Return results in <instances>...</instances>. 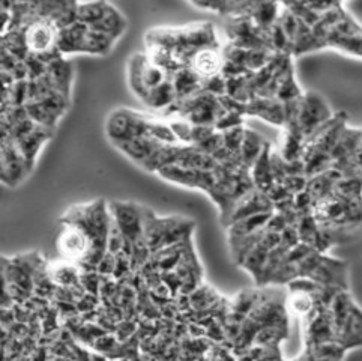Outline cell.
<instances>
[{
	"label": "cell",
	"mask_w": 362,
	"mask_h": 361,
	"mask_svg": "<svg viewBox=\"0 0 362 361\" xmlns=\"http://www.w3.org/2000/svg\"><path fill=\"white\" fill-rule=\"evenodd\" d=\"M60 222L74 224L88 235L93 246L90 268H98V263L108 251V235L112 229V212L108 203L103 199H96L89 203L72 205L65 211Z\"/></svg>",
	"instance_id": "cell-1"
},
{
	"label": "cell",
	"mask_w": 362,
	"mask_h": 361,
	"mask_svg": "<svg viewBox=\"0 0 362 361\" xmlns=\"http://www.w3.org/2000/svg\"><path fill=\"white\" fill-rule=\"evenodd\" d=\"M56 248L60 259L76 263L84 271L92 270L90 260L93 246L88 235L80 227L69 223H62V229H60L56 236Z\"/></svg>",
	"instance_id": "cell-3"
},
{
	"label": "cell",
	"mask_w": 362,
	"mask_h": 361,
	"mask_svg": "<svg viewBox=\"0 0 362 361\" xmlns=\"http://www.w3.org/2000/svg\"><path fill=\"white\" fill-rule=\"evenodd\" d=\"M267 143L268 142H264L263 137L259 136L257 132L245 130L243 144H240V160H243L244 166L250 168V171L252 164L259 159V155L262 154L264 147H267Z\"/></svg>",
	"instance_id": "cell-15"
},
{
	"label": "cell",
	"mask_w": 362,
	"mask_h": 361,
	"mask_svg": "<svg viewBox=\"0 0 362 361\" xmlns=\"http://www.w3.org/2000/svg\"><path fill=\"white\" fill-rule=\"evenodd\" d=\"M317 306L320 304L317 303L316 297L304 291H288V297L286 298L287 311L303 319L311 315L317 309Z\"/></svg>",
	"instance_id": "cell-13"
},
{
	"label": "cell",
	"mask_w": 362,
	"mask_h": 361,
	"mask_svg": "<svg viewBox=\"0 0 362 361\" xmlns=\"http://www.w3.org/2000/svg\"><path fill=\"white\" fill-rule=\"evenodd\" d=\"M108 208L112 212V219L122 232L125 244L124 251L128 256L132 253V246H134L139 239L143 236V215L141 207L132 202H120L113 200L108 203Z\"/></svg>",
	"instance_id": "cell-5"
},
{
	"label": "cell",
	"mask_w": 362,
	"mask_h": 361,
	"mask_svg": "<svg viewBox=\"0 0 362 361\" xmlns=\"http://www.w3.org/2000/svg\"><path fill=\"white\" fill-rule=\"evenodd\" d=\"M308 277L323 286L349 289L346 262L331 258L328 255H325V253H322L316 267L313 268Z\"/></svg>",
	"instance_id": "cell-9"
},
{
	"label": "cell",
	"mask_w": 362,
	"mask_h": 361,
	"mask_svg": "<svg viewBox=\"0 0 362 361\" xmlns=\"http://www.w3.org/2000/svg\"><path fill=\"white\" fill-rule=\"evenodd\" d=\"M224 65V52L220 50L218 44L203 45L196 48L187 60V67L204 81L215 76H220Z\"/></svg>",
	"instance_id": "cell-7"
},
{
	"label": "cell",
	"mask_w": 362,
	"mask_h": 361,
	"mask_svg": "<svg viewBox=\"0 0 362 361\" xmlns=\"http://www.w3.org/2000/svg\"><path fill=\"white\" fill-rule=\"evenodd\" d=\"M48 277L53 282V285L62 286V287H74L80 286V267L76 263H71L68 260L60 259L57 262H53L48 267Z\"/></svg>",
	"instance_id": "cell-12"
},
{
	"label": "cell",
	"mask_w": 362,
	"mask_h": 361,
	"mask_svg": "<svg viewBox=\"0 0 362 361\" xmlns=\"http://www.w3.org/2000/svg\"><path fill=\"white\" fill-rule=\"evenodd\" d=\"M116 345H117V342L115 339V336L107 334V336L98 337V339H96V342H95V345H93V348L96 349V351L105 353V351H112V349L116 348Z\"/></svg>",
	"instance_id": "cell-18"
},
{
	"label": "cell",
	"mask_w": 362,
	"mask_h": 361,
	"mask_svg": "<svg viewBox=\"0 0 362 361\" xmlns=\"http://www.w3.org/2000/svg\"><path fill=\"white\" fill-rule=\"evenodd\" d=\"M116 41L117 40L115 38V36L89 28L86 40H84L83 53L92 55V56H107L112 52V48L116 44Z\"/></svg>",
	"instance_id": "cell-14"
},
{
	"label": "cell",
	"mask_w": 362,
	"mask_h": 361,
	"mask_svg": "<svg viewBox=\"0 0 362 361\" xmlns=\"http://www.w3.org/2000/svg\"><path fill=\"white\" fill-rule=\"evenodd\" d=\"M32 171V167L28 164L26 159L20 152L17 143L4 137V148H2V179L8 187H16L21 180L28 176V172Z\"/></svg>",
	"instance_id": "cell-8"
},
{
	"label": "cell",
	"mask_w": 362,
	"mask_h": 361,
	"mask_svg": "<svg viewBox=\"0 0 362 361\" xmlns=\"http://www.w3.org/2000/svg\"><path fill=\"white\" fill-rule=\"evenodd\" d=\"M143 236L151 251H158L191 238L196 223L180 215L158 217L149 208L141 207Z\"/></svg>",
	"instance_id": "cell-2"
},
{
	"label": "cell",
	"mask_w": 362,
	"mask_h": 361,
	"mask_svg": "<svg viewBox=\"0 0 362 361\" xmlns=\"http://www.w3.org/2000/svg\"><path fill=\"white\" fill-rule=\"evenodd\" d=\"M332 118L334 116L329 110V105L320 95L310 92L303 96L298 112V125L303 131L305 140Z\"/></svg>",
	"instance_id": "cell-6"
},
{
	"label": "cell",
	"mask_w": 362,
	"mask_h": 361,
	"mask_svg": "<svg viewBox=\"0 0 362 361\" xmlns=\"http://www.w3.org/2000/svg\"><path fill=\"white\" fill-rule=\"evenodd\" d=\"M89 26L81 21H74L60 30L59 36V53L62 56L78 55L84 50V40H86Z\"/></svg>",
	"instance_id": "cell-10"
},
{
	"label": "cell",
	"mask_w": 362,
	"mask_h": 361,
	"mask_svg": "<svg viewBox=\"0 0 362 361\" xmlns=\"http://www.w3.org/2000/svg\"><path fill=\"white\" fill-rule=\"evenodd\" d=\"M92 29L105 32L108 35L115 36L116 40H119L127 29V20L113 5L108 4L104 17L98 23H96L95 26H92Z\"/></svg>",
	"instance_id": "cell-16"
},
{
	"label": "cell",
	"mask_w": 362,
	"mask_h": 361,
	"mask_svg": "<svg viewBox=\"0 0 362 361\" xmlns=\"http://www.w3.org/2000/svg\"><path fill=\"white\" fill-rule=\"evenodd\" d=\"M251 178L255 187L263 193H267L274 184V173H272V166H271V147L267 143V147L259 155V159L251 167Z\"/></svg>",
	"instance_id": "cell-11"
},
{
	"label": "cell",
	"mask_w": 362,
	"mask_h": 361,
	"mask_svg": "<svg viewBox=\"0 0 362 361\" xmlns=\"http://www.w3.org/2000/svg\"><path fill=\"white\" fill-rule=\"evenodd\" d=\"M107 6L108 2H105V0H92V2L88 4H78L77 20L92 28L104 17Z\"/></svg>",
	"instance_id": "cell-17"
},
{
	"label": "cell",
	"mask_w": 362,
	"mask_h": 361,
	"mask_svg": "<svg viewBox=\"0 0 362 361\" xmlns=\"http://www.w3.org/2000/svg\"><path fill=\"white\" fill-rule=\"evenodd\" d=\"M156 175L165 179L167 183L185 188L202 190L211 199H214L216 190H218V172H216V167L212 168V171H202V168H188L177 164H170L160 168Z\"/></svg>",
	"instance_id": "cell-4"
}]
</instances>
